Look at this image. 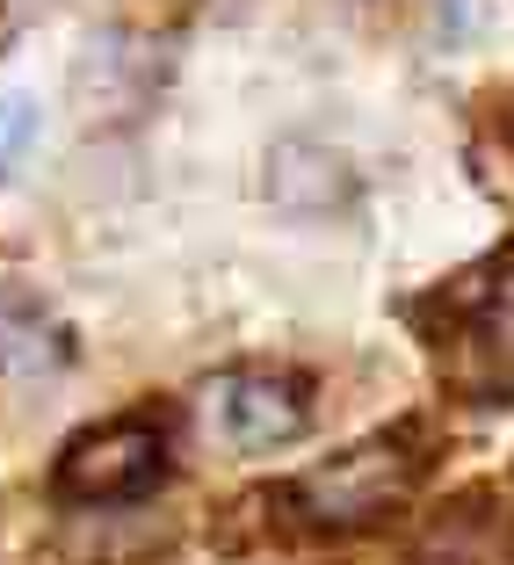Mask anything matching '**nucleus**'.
I'll use <instances>...</instances> for the list:
<instances>
[{
    "mask_svg": "<svg viewBox=\"0 0 514 565\" xmlns=\"http://www.w3.org/2000/svg\"><path fill=\"white\" fill-rule=\"evenodd\" d=\"M414 565H514V522L493 515L485 500H457L420 536Z\"/></svg>",
    "mask_w": 514,
    "mask_h": 565,
    "instance_id": "nucleus-6",
    "label": "nucleus"
},
{
    "mask_svg": "<svg viewBox=\"0 0 514 565\" xmlns=\"http://www.w3.org/2000/svg\"><path fill=\"white\" fill-rule=\"evenodd\" d=\"M211 428L233 449H290L312 428L304 377H282V370H233V377H217L211 384Z\"/></svg>",
    "mask_w": 514,
    "mask_h": 565,
    "instance_id": "nucleus-3",
    "label": "nucleus"
},
{
    "mask_svg": "<svg viewBox=\"0 0 514 565\" xmlns=\"http://www.w3.org/2000/svg\"><path fill=\"white\" fill-rule=\"evenodd\" d=\"M73 355L66 341V319L51 312L36 290H0V377H51V370Z\"/></svg>",
    "mask_w": 514,
    "mask_h": 565,
    "instance_id": "nucleus-5",
    "label": "nucleus"
},
{
    "mask_svg": "<svg viewBox=\"0 0 514 565\" xmlns=\"http://www.w3.org/2000/svg\"><path fill=\"white\" fill-rule=\"evenodd\" d=\"M457 349L479 392H514V254L485 262L457 290Z\"/></svg>",
    "mask_w": 514,
    "mask_h": 565,
    "instance_id": "nucleus-4",
    "label": "nucleus"
},
{
    "mask_svg": "<svg viewBox=\"0 0 514 565\" xmlns=\"http://www.w3.org/2000/svg\"><path fill=\"white\" fill-rule=\"evenodd\" d=\"M414 479H420L414 443L377 435V443L349 449V457L312 465L298 486H290V500H298V515L312 522V530H370V522L398 515V500L414 493Z\"/></svg>",
    "mask_w": 514,
    "mask_h": 565,
    "instance_id": "nucleus-1",
    "label": "nucleus"
},
{
    "mask_svg": "<svg viewBox=\"0 0 514 565\" xmlns=\"http://www.w3.org/2000/svg\"><path fill=\"white\" fill-rule=\"evenodd\" d=\"M268 189H276L282 211H298V217H333L341 203L355 196V174L341 167V152H326V146H282Z\"/></svg>",
    "mask_w": 514,
    "mask_h": 565,
    "instance_id": "nucleus-7",
    "label": "nucleus"
},
{
    "mask_svg": "<svg viewBox=\"0 0 514 565\" xmlns=\"http://www.w3.org/2000/svg\"><path fill=\"white\" fill-rule=\"evenodd\" d=\"M160 479H167V428L152 414H124L73 435L58 471H51V493L81 500V508H117V500H146Z\"/></svg>",
    "mask_w": 514,
    "mask_h": 565,
    "instance_id": "nucleus-2",
    "label": "nucleus"
},
{
    "mask_svg": "<svg viewBox=\"0 0 514 565\" xmlns=\"http://www.w3.org/2000/svg\"><path fill=\"white\" fill-rule=\"evenodd\" d=\"M36 138V95H22V87H8L0 95V182L22 167V152H30Z\"/></svg>",
    "mask_w": 514,
    "mask_h": 565,
    "instance_id": "nucleus-8",
    "label": "nucleus"
}]
</instances>
